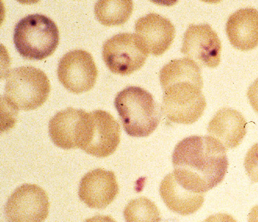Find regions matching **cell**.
<instances>
[{"instance_id":"3957f363","label":"cell","mask_w":258,"mask_h":222,"mask_svg":"<svg viewBox=\"0 0 258 222\" xmlns=\"http://www.w3.org/2000/svg\"><path fill=\"white\" fill-rule=\"evenodd\" d=\"M114 106L129 136H149L161 121V107L143 88L129 86L121 90L116 96Z\"/></svg>"},{"instance_id":"2e32d148","label":"cell","mask_w":258,"mask_h":222,"mask_svg":"<svg viewBox=\"0 0 258 222\" xmlns=\"http://www.w3.org/2000/svg\"><path fill=\"white\" fill-rule=\"evenodd\" d=\"M160 194L171 211L189 215L198 211L204 202V193L185 189L178 182L173 172L165 176L160 186Z\"/></svg>"},{"instance_id":"e0dca14e","label":"cell","mask_w":258,"mask_h":222,"mask_svg":"<svg viewBox=\"0 0 258 222\" xmlns=\"http://www.w3.org/2000/svg\"><path fill=\"white\" fill-rule=\"evenodd\" d=\"M133 7L132 0H100L95 4V16L105 26H120L128 21Z\"/></svg>"},{"instance_id":"277c9868","label":"cell","mask_w":258,"mask_h":222,"mask_svg":"<svg viewBox=\"0 0 258 222\" xmlns=\"http://www.w3.org/2000/svg\"><path fill=\"white\" fill-rule=\"evenodd\" d=\"M59 32L54 21L42 14H29L14 28V46L22 57L42 60L54 53Z\"/></svg>"},{"instance_id":"8992f818","label":"cell","mask_w":258,"mask_h":222,"mask_svg":"<svg viewBox=\"0 0 258 222\" xmlns=\"http://www.w3.org/2000/svg\"><path fill=\"white\" fill-rule=\"evenodd\" d=\"M120 141V124L110 113H86L80 149L96 158H107L115 152Z\"/></svg>"},{"instance_id":"8fae6325","label":"cell","mask_w":258,"mask_h":222,"mask_svg":"<svg viewBox=\"0 0 258 222\" xmlns=\"http://www.w3.org/2000/svg\"><path fill=\"white\" fill-rule=\"evenodd\" d=\"M118 192L115 174L98 168L81 179L79 196L90 208L104 209L114 200Z\"/></svg>"},{"instance_id":"30bf717a","label":"cell","mask_w":258,"mask_h":222,"mask_svg":"<svg viewBox=\"0 0 258 222\" xmlns=\"http://www.w3.org/2000/svg\"><path fill=\"white\" fill-rule=\"evenodd\" d=\"M181 52L197 64L215 68L221 62L222 42L208 24L190 25L184 34Z\"/></svg>"},{"instance_id":"7a4b0ae2","label":"cell","mask_w":258,"mask_h":222,"mask_svg":"<svg viewBox=\"0 0 258 222\" xmlns=\"http://www.w3.org/2000/svg\"><path fill=\"white\" fill-rule=\"evenodd\" d=\"M163 95L161 111L171 122L192 124L206 109L204 81L199 65L181 58L164 65L160 72Z\"/></svg>"},{"instance_id":"5b68a950","label":"cell","mask_w":258,"mask_h":222,"mask_svg":"<svg viewBox=\"0 0 258 222\" xmlns=\"http://www.w3.org/2000/svg\"><path fill=\"white\" fill-rule=\"evenodd\" d=\"M6 79L4 100L15 110H35L49 97L50 83L40 69L21 66L10 70Z\"/></svg>"},{"instance_id":"9a60e30c","label":"cell","mask_w":258,"mask_h":222,"mask_svg":"<svg viewBox=\"0 0 258 222\" xmlns=\"http://www.w3.org/2000/svg\"><path fill=\"white\" fill-rule=\"evenodd\" d=\"M225 31L229 42L236 49H255L258 45L257 10L245 8L233 13L227 21Z\"/></svg>"},{"instance_id":"6da1fadb","label":"cell","mask_w":258,"mask_h":222,"mask_svg":"<svg viewBox=\"0 0 258 222\" xmlns=\"http://www.w3.org/2000/svg\"><path fill=\"white\" fill-rule=\"evenodd\" d=\"M173 172L185 189L205 193L222 183L229 167L226 149L211 136L187 137L174 147Z\"/></svg>"},{"instance_id":"5bb4252c","label":"cell","mask_w":258,"mask_h":222,"mask_svg":"<svg viewBox=\"0 0 258 222\" xmlns=\"http://www.w3.org/2000/svg\"><path fill=\"white\" fill-rule=\"evenodd\" d=\"M208 132L225 149H234L246 135V121L240 112L232 108L218 110L210 121Z\"/></svg>"},{"instance_id":"ba28073f","label":"cell","mask_w":258,"mask_h":222,"mask_svg":"<svg viewBox=\"0 0 258 222\" xmlns=\"http://www.w3.org/2000/svg\"><path fill=\"white\" fill-rule=\"evenodd\" d=\"M49 208V198L45 190L34 184H24L7 200L6 217L11 222L43 221L48 217Z\"/></svg>"},{"instance_id":"52a82bcc","label":"cell","mask_w":258,"mask_h":222,"mask_svg":"<svg viewBox=\"0 0 258 222\" xmlns=\"http://www.w3.org/2000/svg\"><path fill=\"white\" fill-rule=\"evenodd\" d=\"M103 60L109 70L119 76H129L140 70L149 53L136 34L120 33L103 44Z\"/></svg>"},{"instance_id":"4fadbf2b","label":"cell","mask_w":258,"mask_h":222,"mask_svg":"<svg viewBox=\"0 0 258 222\" xmlns=\"http://www.w3.org/2000/svg\"><path fill=\"white\" fill-rule=\"evenodd\" d=\"M86 113L83 110L69 107L51 118L49 134L56 146L63 150L79 147Z\"/></svg>"},{"instance_id":"ac0fdd59","label":"cell","mask_w":258,"mask_h":222,"mask_svg":"<svg viewBox=\"0 0 258 222\" xmlns=\"http://www.w3.org/2000/svg\"><path fill=\"white\" fill-rule=\"evenodd\" d=\"M126 221H160L161 215L155 203L146 197L133 199L124 211Z\"/></svg>"},{"instance_id":"9c48e42d","label":"cell","mask_w":258,"mask_h":222,"mask_svg":"<svg viewBox=\"0 0 258 222\" xmlns=\"http://www.w3.org/2000/svg\"><path fill=\"white\" fill-rule=\"evenodd\" d=\"M57 76L67 90L75 94L89 92L94 87L98 70L93 57L82 49L70 51L59 60Z\"/></svg>"},{"instance_id":"7c38bea8","label":"cell","mask_w":258,"mask_h":222,"mask_svg":"<svg viewBox=\"0 0 258 222\" xmlns=\"http://www.w3.org/2000/svg\"><path fill=\"white\" fill-rule=\"evenodd\" d=\"M135 29L148 53L156 56H161L171 47L175 36L171 21L154 13L139 18Z\"/></svg>"}]
</instances>
